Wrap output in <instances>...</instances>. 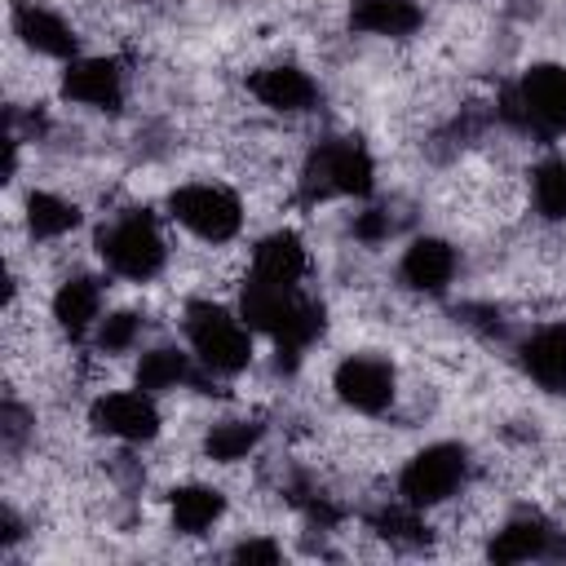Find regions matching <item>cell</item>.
Returning a JSON list of instances; mask_svg holds the SVG:
<instances>
[{"mask_svg":"<svg viewBox=\"0 0 566 566\" xmlns=\"http://www.w3.org/2000/svg\"><path fill=\"white\" fill-rule=\"evenodd\" d=\"M88 248H93V261L115 279V283H128V287H150L159 279L172 274V261H177V230L168 226L159 199L146 203V199H133L124 195L119 203L102 208L88 226Z\"/></svg>","mask_w":566,"mask_h":566,"instance_id":"cell-1","label":"cell"},{"mask_svg":"<svg viewBox=\"0 0 566 566\" xmlns=\"http://www.w3.org/2000/svg\"><path fill=\"white\" fill-rule=\"evenodd\" d=\"M292 195H296V208L305 212L371 199L380 195V159L367 146V137L349 128H318L314 137H305L296 155Z\"/></svg>","mask_w":566,"mask_h":566,"instance_id":"cell-2","label":"cell"},{"mask_svg":"<svg viewBox=\"0 0 566 566\" xmlns=\"http://www.w3.org/2000/svg\"><path fill=\"white\" fill-rule=\"evenodd\" d=\"M172 332L190 345L195 363L221 380H248L261 363L256 349V332L243 323V314L234 310L230 296H212V292H190L177 301V318Z\"/></svg>","mask_w":566,"mask_h":566,"instance_id":"cell-3","label":"cell"},{"mask_svg":"<svg viewBox=\"0 0 566 566\" xmlns=\"http://www.w3.org/2000/svg\"><path fill=\"white\" fill-rule=\"evenodd\" d=\"M159 208H164L168 226L186 243H199V248H234L252 217L248 190L234 177H217V172H195V177L168 181L159 195Z\"/></svg>","mask_w":566,"mask_h":566,"instance_id":"cell-4","label":"cell"},{"mask_svg":"<svg viewBox=\"0 0 566 566\" xmlns=\"http://www.w3.org/2000/svg\"><path fill=\"white\" fill-rule=\"evenodd\" d=\"M495 124L531 150L566 142V62L535 57L513 80L495 84Z\"/></svg>","mask_w":566,"mask_h":566,"instance_id":"cell-5","label":"cell"},{"mask_svg":"<svg viewBox=\"0 0 566 566\" xmlns=\"http://www.w3.org/2000/svg\"><path fill=\"white\" fill-rule=\"evenodd\" d=\"M473 478H478V451L464 438H429L398 455L389 486L398 500L438 517L473 486Z\"/></svg>","mask_w":566,"mask_h":566,"instance_id":"cell-6","label":"cell"},{"mask_svg":"<svg viewBox=\"0 0 566 566\" xmlns=\"http://www.w3.org/2000/svg\"><path fill=\"white\" fill-rule=\"evenodd\" d=\"M133 80H137V66L124 49H84L80 57L53 71V97L75 115L119 119L133 106Z\"/></svg>","mask_w":566,"mask_h":566,"instance_id":"cell-7","label":"cell"},{"mask_svg":"<svg viewBox=\"0 0 566 566\" xmlns=\"http://www.w3.org/2000/svg\"><path fill=\"white\" fill-rule=\"evenodd\" d=\"M402 380H407V371L398 367V358H389V349L358 345V349L336 354V363L327 371V398L336 402V411L380 424L398 411Z\"/></svg>","mask_w":566,"mask_h":566,"instance_id":"cell-8","label":"cell"},{"mask_svg":"<svg viewBox=\"0 0 566 566\" xmlns=\"http://www.w3.org/2000/svg\"><path fill=\"white\" fill-rule=\"evenodd\" d=\"M84 433L93 442H115V447H159L168 438V402L137 389L133 380L93 389L80 407Z\"/></svg>","mask_w":566,"mask_h":566,"instance_id":"cell-9","label":"cell"},{"mask_svg":"<svg viewBox=\"0 0 566 566\" xmlns=\"http://www.w3.org/2000/svg\"><path fill=\"white\" fill-rule=\"evenodd\" d=\"M464 279V248L442 230H411L394 248L389 287H398L416 305L451 301Z\"/></svg>","mask_w":566,"mask_h":566,"instance_id":"cell-10","label":"cell"},{"mask_svg":"<svg viewBox=\"0 0 566 566\" xmlns=\"http://www.w3.org/2000/svg\"><path fill=\"white\" fill-rule=\"evenodd\" d=\"M243 97L252 102L256 115L279 119V124H310V119H318V111L327 102L323 80L301 57H287V53L252 62L243 71Z\"/></svg>","mask_w":566,"mask_h":566,"instance_id":"cell-11","label":"cell"},{"mask_svg":"<svg viewBox=\"0 0 566 566\" xmlns=\"http://www.w3.org/2000/svg\"><path fill=\"white\" fill-rule=\"evenodd\" d=\"M155 495H159L164 531L177 544L212 539L234 517V495L221 482V473H181V478H168Z\"/></svg>","mask_w":566,"mask_h":566,"instance_id":"cell-12","label":"cell"},{"mask_svg":"<svg viewBox=\"0 0 566 566\" xmlns=\"http://www.w3.org/2000/svg\"><path fill=\"white\" fill-rule=\"evenodd\" d=\"M111 287H115V279L97 261H80L66 274H57L44 296V314H49L53 332L66 345H84L93 336L97 318L111 310Z\"/></svg>","mask_w":566,"mask_h":566,"instance_id":"cell-13","label":"cell"},{"mask_svg":"<svg viewBox=\"0 0 566 566\" xmlns=\"http://www.w3.org/2000/svg\"><path fill=\"white\" fill-rule=\"evenodd\" d=\"M9 44L35 62H71L84 53V27L53 0H9Z\"/></svg>","mask_w":566,"mask_h":566,"instance_id":"cell-14","label":"cell"},{"mask_svg":"<svg viewBox=\"0 0 566 566\" xmlns=\"http://www.w3.org/2000/svg\"><path fill=\"white\" fill-rule=\"evenodd\" d=\"M522 385L566 402V318H526L504 354Z\"/></svg>","mask_w":566,"mask_h":566,"instance_id":"cell-15","label":"cell"},{"mask_svg":"<svg viewBox=\"0 0 566 566\" xmlns=\"http://www.w3.org/2000/svg\"><path fill=\"white\" fill-rule=\"evenodd\" d=\"M314 270H318L314 243L301 226L274 221L270 230L252 234V243H248V265H243L248 279L279 283V287H310Z\"/></svg>","mask_w":566,"mask_h":566,"instance_id":"cell-16","label":"cell"},{"mask_svg":"<svg viewBox=\"0 0 566 566\" xmlns=\"http://www.w3.org/2000/svg\"><path fill=\"white\" fill-rule=\"evenodd\" d=\"M429 27L424 0H345L340 4V31L354 40L376 44H411Z\"/></svg>","mask_w":566,"mask_h":566,"instance_id":"cell-17","label":"cell"},{"mask_svg":"<svg viewBox=\"0 0 566 566\" xmlns=\"http://www.w3.org/2000/svg\"><path fill=\"white\" fill-rule=\"evenodd\" d=\"M199 371H203V367L195 363V354H190V345H186L181 336H155V340H146V345L137 349V358L128 363V380H133L137 389L164 398V402L186 398V394L199 385Z\"/></svg>","mask_w":566,"mask_h":566,"instance_id":"cell-18","label":"cell"},{"mask_svg":"<svg viewBox=\"0 0 566 566\" xmlns=\"http://www.w3.org/2000/svg\"><path fill=\"white\" fill-rule=\"evenodd\" d=\"M146 340H155V318L142 305H111L84 345L106 363H124V380H128V363Z\"/></svg>","mask_w":566,"mask_h":566,"instance_id":"cell-19","label":"cell"},{"mask_svg":"<svg viewBox=\"0 0 566 566\" xmlns=\"http://www.w3.org/2000/svg\"><path fill=\"white\" fill-rule=\"evenodd\" d=\"M526 212L539 226H566V146H544L531 155Z\"/></svg>","mask_w":566,"mask_h":566,"instance_id":"cell-20","label":"cell"},{"mask_svg":"<svg viewBox=\"0 0 566 566\" xmlns=\"http://www.w3.org/2000/svg\"><path fill=\"white\" fill-rule=\"evenodd\" d=\"M217 557L226 562H239V566H270V562H283L292 548L283 544V531H270V526H252V531H230V539L221 548H212Z\"/></svg>","mask_w":566,"mask_h":566,"instance_id":"cell-21","label":"cell"}]
</instances>
